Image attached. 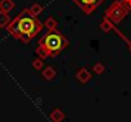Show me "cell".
<instances>
[{"label": "cell", "instance_id": "6da1fadb", "mask_svg": "<svg viewBox=\"0 0 131 122\" xmlns=\"http://www.w3.org/2000/svg\"><path fill=\"white\" fill-rule=\"evenodd\" d=\"M41 28L42 25L40 23V21H37L36 17L30 13L28 9L22 10L8 25V32L23 42H28L41 31Z\"/></svg>", "mask_w": 131, "mask_h": 122}, {"label": "cell", "instance_id": "7a4b0ae2", "mask_svg": "<svg viewBox=\"0 0 131 122\" xmlns=\"http://www.w3.org/2000/svg\"><path fill=\"white\" fill-rule=\"evenodd\" d=\"M40 45L45 46L46 50L49 51V57H55L58 55L66 46H67V40L64 39V36L62 34H59L58 31H49L39 42Z\"/></svg>", "mask_w": 131, "mask_h": 122}, {"label": "cell", "instance_id": "3957f363", "mask_svg": "<svg viewBox=\"0 0 131 122\" xmlns=\"http://www.w3.org/2000/svg\"><path fill=\"white\" fill-rule=\"evenodd\" d=\"M127 9L123 7V4L121 3V2H116V3H113L112 4V7H109V9L107 10V13H105V17L108 18V19H111L112 22H121L123 18H125V16L127 14Z\"/></svg>", "mask_w": 131, "mask_h": 122}, {"label": "cell", "instance_id": "277c9868", "mask_svg": "<svg viewBox=\"0 0 131 122\" xmlns=\"http://www.w3.org/2000/svg\"><path fill=\"white\" fill-rule=\"evenodd\" d=\"M73 2L85 12V13H91L100 3L104 0H73Z\"/></svg>", "mask_w": 131, "mask_h": 122}, {"label": "cell", "instance_id": "5b68a950", "mask_svg": "<svg viewBox=\"0 0 131 122\" xmlns=\"http://www.w3.org/2000/svg\"><path fill=\"white\" fill-rule=\"evenodd\" d=\"M76 79L81 82V84H86L91 80V73L86 70V68H81L80 71H77L76 73Z\"/></svg>", "mask_w": 131, "mask_h": 122}, {"label": "cell", "instance_id": "8992f818", "mask_svg": "<svg viewBox=\"0 0 131 122\" xmlns=\"http://www.w3.org/2000/svg\"><path fill=\"white\" fill-rule=\"evenodd\" d=\"M49 117H50V119H51L53 122H62V121L64 119V113H63L62 109L55 108V109H53V112L50 113Z\"/></svg>", "mask_w": 131, "mask_h": 122}, {"label": "cell", "instance_id": "52a82bcc", "mask_svg": "<svg viewBox=\"0 0 131 122\" xmlns=\"http://www.w3.org/2000/svg\"><path fill=\"white\" fill-rule=\"evenodd\" d=\"M13 8H14L13 0H0V10L2 12L9 13Z\"/></svg>", "mask_w": 131, "mask_h": 122}, {"label": "cell", "instance_id": "ba28073f", "mask_svg": "<svg viewBox=\"0 0 131 122\" xmlns=\"http://www.w3.org/2000/svg\"><path fill=\"white\" fill-rule=\"evenodd\" d=\"M55 75H57V72H55V70H54L53 67H46V68L42 71V77H44L45 80H48V81L53 80V79L55 77Z\"/></svg>", "mask_w": 131, "mask_h": 122}, {"label": "cell", "instance_id": "9c48e42d", "mask_svg": "<svg viewBox=\"0 0 131 122\" xmlns=\"http://www.w3.org/2000/svg\"><path fill=\"white\" fill-rule=\"evenodd\" d=\"M100 30L103 32H109L111 30H113V23L111 22V19H108L107 17H104L103 22L100 23Z\"/></svg>", "mask_w": 131, "mask_h": 122}, {"label": "cell", "instance_id": "30bf717a", "mask_svg": "<svg viewBox=\"0 0 131 122\" xmlns=\"http://www.w3.org/2000/svg\"><path fill=\"white\" fill-rule=\"evenodd\" d=\"M9 23H10L9 14L5 13V12H2V10H0V27H7Z\"/></svg>", "mask_w": 131, "mask_h": 122}, {"label": "cell", "instance_id": "8fae6325", "mask_svg": "<svg viewBox=\"0 0 131 122\" xmlns=\"http://www.w3.org/2000/svg\"><path fill=\"white\" fill-rule=\"evenodd\" d=\"M28 10H30V13H31L34 17H37L39 14H41V13H42V7H41L40 4L35 3V4H32V5H31V8H30Z\"/></svg>", "mask_w": 131, "mask_h": 122}, {"label": "cell", "instance_id": "7c38bea8", "mask_svg": "<svg viewBox=\"0 0 131 122\" xmlns=\"http://www.w3.org/2000/svg\"><path fill=\"white\" fill-rule=\"evenodd\" d=\"M45 27L49 30V31H54L55 28H57V21L53 18V17H49V18H46V21H45Z\"/></svg>", "mask_w": 131, "mask_h": 122}, {"label": "cell", "instance_id": "4fadbf2b", "mask_svg": "<svg viewBox=\"0 0 131 122\" xmlns=\"http://www.w3.org/2000/svg\"><path fill=\"white\" fill-rule=\"evenodd\" d=\"M36 53H37V55H39L41 59H45L46 57H49V51L46 50V48L42 46V45H40V44H39V48L36 49Z\"/></svg>", "mask_w": 131, "mask_h": 122}, {"label": "cell", "instance_id": "5bb4252c", "mask_svg": "<svg viewBox=\"0 0 131 122\" xmlns=\"http://www.w3.org/2000/svg\"><path fill=\"white\" fill-rule=\"evenodd\" d=\"M104 71H105V67H104L100 62L95 63V64H94V67H93V72H95V73H98V75L103 73Z\"/></svg>", "mask_w": 131, "mask_h": 122}, {"label": "cell", "instance_id": "9a60e30c", "mask_svg": "<svg viewBox=\"0 0 131 122\" xmlns=\"http://www.w3.org/2000/svg\"><path fill=\"white\" fill-rule=\"evenodd\" d=\"M32 66H34V68L35 70H41L42 68V66H44V62H42V59L41 58H37V59H35L34 60V63H32Z\"/></svg>", "mask_w": 131, "mask_h": 122}, {"label": "cell", "instance_id": "2e32d148", "mask_svg": "<svg viewBox=\"0 0 131 122\" xmlns=\"http://www.w3.org/2000/svg\"><path fill=\"white\" fill-rule=\"evenodd\" d=\"M121 3L123 4V7H125L127 10H130V9H131V0H122Z\"/></svg>", "mask_w": 131, "mask_h": 122}, {"label": "cell", "instance_id": "e0dca14e", "mask_svg": "<svg viewBox=\"0 0 131 122\" xmlns=\"http://www.w3.org/2000/svg\"><path fill=\"white\" fill-rule=\"evenodd\" d=\"M130 49H131V46H130Z\"/></svg>", "mask_w": 131, "mask_h": 122}]
</instances>
